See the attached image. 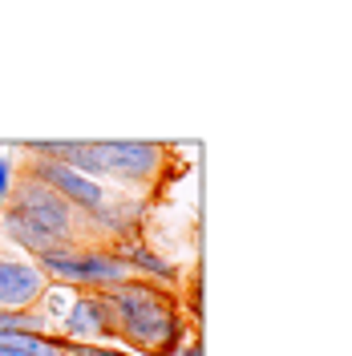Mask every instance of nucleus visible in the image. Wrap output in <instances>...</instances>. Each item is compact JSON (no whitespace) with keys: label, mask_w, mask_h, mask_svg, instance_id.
<instances>
[{"label":"nucleus","mask_w":352,"mask_h":356,"mask_svg":"<svg viewBox=\"0 0 352 356\" xmlns=\"http://www.w3.org/2000/svg\"><path fill=\"white\" fill-rule=\"evenodd\" d=\"M110 312V340L146 356H175L186 340V316L178 312V291L158 288L150 280H126L102 291Z\"/></svg>","instance_id":"f257e3e1"},{"label":"nucleus","mask_w":352,"mask_h":356,"mask_svg":"<svg viewBox=\"0 0 352 356\" xmlns=\"http://www.w3.org/2000/svg\"><path fill=\"white\" fill-rule=\"evenodd\" d=\"M24 154L57 158L89 178L110 175L134 186H162L175 166V150L166 142H29Z\"/></svg>","instance_id":"f03ea898"},{"label":"nucleus","mask_w":352,"mask_h":356,"mask_svg":"<svg viewBox=\"0 0 352 356\" xmlns=\"http://www.w3.org/2000/svg\"><path fill=\"white\" fill-rule=\"evenodd\" d=\"M37 267L49 275V284L73 291H106L134 280L130 264L118 247H53L37 255Z\"/></svg>","instance_id":"7ed1b4c3"},{"label":"nucleus","mask_w":352,"mask_h":356,"mask_svg":"<svg viewBox=\"0 0 352 356\" xmlns=\"http://www.w3.org/2000/svg\"><path fill=\"white\" fill-rule=\"evenodd\" d=\"M17 175L37 178L41 186H49L53 195H61L69 207H77V211L89 215V219H97V215L110 207V191H106L97 178L81 175V170H73V166H65V162H57V158H41V154L21 158Z\"/></svg>","instance_id":"20e7f679"},{"label":"nucleus","mask_w":352,"mask_h":356,"mask_svg":"<svg viewBox=\"0 0 352 356\" xmlns=\"http://www.w3.org/2000/svg\"><path fill=\"white\" fill-rule=\"evenodd\" d=\"M49 275H45L33 255H24L17 247L0 243V308L4 312H33L41 308Z\"/></svg>","instance_id":"39448f33"},{"label":"nucleus","mask_w":352,"mask_h":356,"mask_svg":"<svg viewBox=\"0 0 352 356\" xmlns=\"http://www.w3.org/2000/svg\"><path fill=\"white\" fill-rule=\"evenodd\" d=\"M57 332L65 344H106L110 340V312L102 304V291H73L69 308L57 320Z\"/></svg>","instance_id":"423d86ee"},{"label":"nucleus","mask_w":352,"mask_h":356,"mask_svg":"<svg viewBox=\"0 0 352 356\" xmlns=\"http://www.w3.org/2000/svg\"><path fill=\"white\" fill-rule=\"evenodd\" d=\"M122 259L130 264L134 280H150V284H158V288L178 291V267H175V264H166L162 255H154L150 247L126 243V247H122Z\"/></svg>","instance_id":"0eeeda50"},{"label":"nucleus","mask_w":352,"mask_h":356,"mask_svg":"<svg viewBox=\"0 0 352 356\" xmlns=\"http://www.w3.org/2000/svg\"><path fill=\"white\" fill-rule=\"evenodd\" d=\"M69 356H134V353H122V348H110V344H69Z\"/></svg>","instance_id":"6e6552de"},{"label":"nucleus","mask_w":352,"mask_h":356,"mask_svg":"<svg viewBox=\"0 0 352 356\" xmlns=\"http://www.w3.org/2000/svg\"><path fill=\"white\" fill-rule=\"evenodd\" d=\"M13 166H17V162L0 158V202L8 199V191H13Z\"/></svg>","instance_id":"1a4fd4ad"},{"label":"nucleus","mask_w":352,"mask_h":356,"mask_svg":"<svg viewBox=\"0 0 352 356\" xmlns=\"http://www.w3.org/2000/svg\"><path fill=\"white\" fill-rule=\"evenodd\" d=\"M175 356H202V348H198V340L191 336V344H182V348H178Z\"/></svg>","instance_id":"9d476101"},{"label":"nucleus","mask_w":352,"mask_h":356,"mask_svg":"<svg viewBox=\"0 0 352 356\" xmlns=\"http://www.w3.org/2000/svg\"><path fill=\"white\" fill-rule=\"evenodd\" d=\"M0 356H29V353H17V348H4V344H0Z\"/></svg>","instance_id":"9b49d317"}]
</instances>
